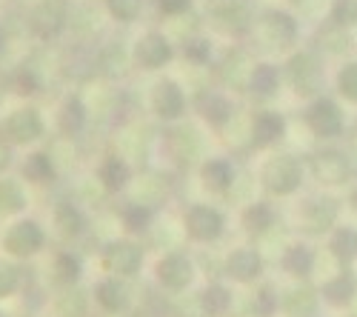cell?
Returning <instances> with one entry per match:
<instances>
[{"label": "cell", "instance_id": "obj_37", "mask_svg": "<svg viewBox=\"0 0 357 317\" xmlns=\"http://www.w3.org/2000/svg\"><path fill=\"white\" fill-rule=\"evenodd\" d=\"M103 12L121 26H135L140 23L146 12V0H103Z\"/></svg>", "mask_w": 357, "mask_h": 317}, {"label": "cell", "instance_id": "obj_21", "mask_svg": "<svg viewBox=\"0 0 357 317\" xmlns=\"http://www.w3.org/2000/svg\"><path fill=\"white\" fill-rule=\"evenodd\" d=\"M197 178H200V186L209 192V194H229L234 189V180H237V169L229 157H206L200 166H197Z\"/></svg>", "mask_w": 357, "mask_h": 317}, {"label": "cell", "instance_id": "obj_24", "mask_svg": "<svg viewBox=\"0 0 357 317\" xmlns=\"http://www.w3.org/2000/svg\"><path fill=\"white\" fill-rule=\"evenodd\" d=\"M278 297H280V311L286 317H314L317 306L323 303L320 300V289H314V286L306 283V280L291 283L289 289L280 292Z\"/></svg>", "mask_w": 357, "mask_h": 317}, {"label": "cell", "instance_id": "obj_3", "mask_svg": "<svg viewBox=\"0 0 357 317\" xmlns=\"http://www.w3.org/2000/svg\"><path fill=\"white\" fill-rule=\"evenodd\" d=\"M306 180V163H301L294 155L275 152L257 169V183L266 194L272 197H291L303 189Z\"/></svg>", "mask_w": 357, "mask_h": 317}, {"label": "cell", "instance_id": "obj_32", "mask_svg": "<svg viewBox=\"0 0 357 317\" xmlns=\"http://www.w3.org/2000/svg\"><path fill=\"white\" fill-rule=\"evenodd\" d=\"M20 178L29 183V186H49L54 178H57V163L52 157V152H29L20 163Z\"/></svg>", "mask_w": 357, "mask_h": 317}, {"label": "cell", "instance_id": "obj_47", "mask_svg": "<svg viewBox=\"0 0 357 317\" xmlns=\"http://www.w3.org/2000/svg\"><path fill=\"white\" fill-rule=\"evenodd\" d=\"M289 3H306V0H289Z\"/></svg>", "mask_w": 357, "mask_h": 317}, {"label": "cell", "instance_id": "obj_12", "mask_svg": "<svg viewBox=\"0 0 357 317\" xmlns=\"http://www.w3.org/2000/svg\"><path fill=\"white\" fill-rule=\"evenodd\" d=\"M337 223H340V203L329 194L306 197L301 209H297V226L309 238H329Z\"/></svg>", "mask_w": 357, "mask_h": 317}, {"label": "cell", "instance_id": "obj_14", "mask_svg": "<svg viewBox=\"0 0 357 317\" xmlns=\"http://www.w3.org/2000/svg\"><path fill=\"white\" fill-rule=\"evenodd\" d=\"M152 275H155V280H158V286L163 292L183 295V292H189V286L195 283L197 269H195V261L186 252H163L155 261Z\"/></svg>", "mask_w": 357, "mask_h": 317}, {"label": "cell", "instance_id": "obj_30", "mask_svg": "<svg viewBox=\"0 0 357 317\" xmlns=\"http://www.w3.org/2000/svg\"><path fill=\"white\" fill-rule=\"evenodd\" d=\"M92 303H95L92 292L80 289V283H77V286H63L54 295L52 309H54V317H89L92 314Z\"/></svg>", "mask_w": 357, "mask_h": 317}, {"label": "cell", "instance_id": "obj_9", "mask_svg": "<svg viewBox=\"0 0 357 317\" xmlns=\"http://www.w3.org/2000/svg\"><path fill=\"white\" fill-rule=\"evenodd\" d=\"M143 261H146V249L137 238H114L103 246L100 252V266H103V275H114V277H123V280H132L140 275L143 269Z\"/></svg>", "mask_w": 357, "mask_h": 317}, {"label": "cell", "instance_id": "obj_26", "mask_svg": "<svg viewBox=\"0 0 357 317\" xmlns=\"http://www.w3.org/2000/svg\"><path fill=\"white\" fill-rule=\"evenodd\" d=\"M252 66H255V57L234 46L226 52V57L220 61V69H218V77L220 83L226 86L229 92H246V83H249V75H252Z\"/></svg>", "mask_w": 357, "mask_h": 317}, {"label": "cell", "instance_id": "obj_4", "mask_svg": "<svg viewBox=\"0 0 357 317\" xmlns=\"http://www.w3.org/2000/svg\"><path fill=\"white\" fill-rule=\"evenodd\" d=\"M46 132H49V123L35 103H20L9 114H3V121H0V140L15 149L38 146L46 137Z\"/></svg>", "mask_w": 357, "mask_h": 317}, {"label": "cell", "instance_id": "obj_45", "mask_svg": "<svg viewBox=\"0 0 357 317\" xmlns=\"http://www.w3.org/2000/svg\"><path fill=\"white\" fill-rule=\"evenodd\" d=\"M6 163H9V160H6V143H3V140H0V175H3V169H6Z\"/></svg>", "mask_w": 357, "mask_h": 317}, {"label": "cell", "instance_id": "obj_13", "mask_svg": "<svg viewBox=\"0 0 357 317\" xmlns=\"http://www.w3.org/2000/svg\"><path fill=\"white\" fill-rule=\"evenodd\" d=\"M306 171L320 189H340L351 178V157L337 146H323L309 157Z\"/></svg>", "mask_w": 357, "mask_h": 317}, {"label": "cell", "instance_id": "obj_8", "mask_svg": "<svg viewBox=\"0 0 357 317\" xmlns=\"http://www.w3.org/2000/svg\"><path fill=\"white\" fill-rule=\"evenodd\" d=\"M206 20H209L215 35L229 40H246L255 29V12L246 0H215Z\"/></svg>", "mask_w": 357, "mask_h": 317}, {"label": "cell", "instance_id": "obj_43", "mask_svg": "<svg viewBox=\"0 0 357 317\" xmlns=\"http://www.w3.org/2000/svg\"><path fill=\"white\" fill-rule=\"evenodd\" d=\"M329 23L335 29H357V0H335V6L329 12Z\"/></svg>", "mask_w": 357, "mask_h": 317}, {"label": "cell", "instance_id": "obj_28", "mask_svg": "<svg viewBox=\"0 0 357 317\" xmlns=\"http://www.w3.org/2000/svg\"><path fill=\"white\" fill-rule=\"evenodd\" d=\"M29 209V183L20 175H0V217H23Z\"/></svg>", "mask_w": 357, "mask_h": 317}, {"label": "cell", "instance_id": "obj_16", "mask_svg": "<svg viewBox=\"0 0 357 317\" xmlns=\"http://www.w3.org/2000/svg\"><path fill=\"white\" fill-rule=\"evenodd\" d=\"M266 272V261L255 246H234L223 257V275L234 286H255Z\"/></svg>", "mask_w": 357, "mask_h": 317}, {"label": "cell", "instance_id": "obj_1", "mask_svg": "<svg viewBox=\"0 0 357 317\" xmlns=\"http://www.w3.org/2000/svg\"><path fill=\"white\" fill-rule=\"evenodd\" d=\"M252 40L272 54H286L297 46L301 40V20H297L289 9L272 6V9H260L255 15V29H252Z\"/></svg>", "mask_w": 357, "mask_h": 317}, {"label": "cell", "instance_id": "obj_35", "mask_svg": "<svg viewBox=\"0 0 357 317\" xmlns=\"http://www.w3.org/2000/svg\"><path fill=\"white\" fill-rule=\"evenodd\" d=\"M52 277L61 289L63 286H77L83 277V257L77 252H69V249L57 252L52 257Z\"/></svg>", "mask_w": 357, "mask_h": 317}, {"label": "cell", "instance_id": "obj_46", "mask_svg": "<svg viewBox=\"0 0 357 317\" xmlns=\"http://www.w3.org/2000/svg\"><path fill=\"white\" fill-rule=\"evenodd\" d=\"M349 203H351V209H354V212H357V189H354V192H351V197H349Z\"/></svg>", "mask_w": 357, "mask_h": 317}, {"label": "cell", "instance_id": "obj_22", "mask_svg": "<svg viewBox=\"0 0 357 317\" xmlns=\"http://www.w3.org/2000/svg\"><path fill=\"white\" fill-rule=\"evenodd\" d=\"M195 109L200 114V121L209 129H215V132H223L234 121V111H237L234 98L229 92H206V95L197 98Z\"/></svg>", "mask_w": 357, "mask_h": 317}, {"label": "cell", "instance_id": "obj_31", "mask_svg": "<svg viewBox=\"0 0 357 317\" xmlns=\"http://www.w3.org/2000/svg\"><path fill=\"white\" fill-rule=\"evenodd\" d=\"M275 223H278V209L269 200H252L249 206L241 209V229L252 238L266 235L269 229H275Z\"/></svg>", "mask_w": 357, "mask_h": 317}, {"label": "cell", "instance_id": "obj_15", "mask_svg": "<svg viewBox=\"0 0 357 317\" xmlns=\"http://www.w3.org/2000/svg\"><path fill=\"white\" fill-rule=\"evenodd\" d=\"M149 109L163 123L183 121L189 114V95L183 89V83L174 77H160L152 86V95H149Z\"/></svg>", "mask_w": 357, "mask_h": 317}, {"label": "cell", "instance_id": "obj_6", "mask_svg": "<svg viewBox=\"0 0 357 317\" xmlns=\"http://www.w3.org/2000/svg\"><path fill=\"white\" fill-rule=\"evenodd\" d=\"M69 20H72L69 0H35L26 12V29L40 43H52L61 38L69 29Z\"/></svg>", "mask_w": 357, "mask_h": 317}, {"label": "cell", "instance_id": "obj_7", "mask_svg": "<svg viewBox=\"0 0 357 317\" xmlns=\"http://www.w3.org/2000/svg\"><path fill=\"white\" fill-rule=\"evenodd\" d=\"M303 123H306L312 137H317V140H335V137L346 134V111H343V106H340V100L335 95L323 92V95L306 100Z\"/></svg>", "mask_w": 357, "mask_h": 317}, {"label": "cell", "instance_id": "obj_20", "mask_svg": "<svg viewBox=\"0 0 357 317\" xmlns=\"http://www.w3.org/2000/svg\"><path fill=\"white\" fill-rule=\"evenodd\" d=\"M89 126V106L77 92H69L61 98L54 109V129L63 137H77Z\"/></svg>", "mask_w": 357, "mask_h": 317}, {"label": "cell", "instance_id": "obj_25", "mask_svg": "<svg viewBox=\"0 0 357 317\" xmlns=\"http://www.w3.org/2000/svg\"><path fill=\"white\" fill-rule=\"evenodd\" d=\"M95 178H98V183H100V189H103L106 194H121V192L129 189L135 171H132V166H129V160H126L123 155L109 152V155H103V160L98 163Z\"/></svg>", "mask_w": 357, "mask_h": 317}, {"label": "cell", "instance_id": "obj_48", "mask_svg": "<svg viewBox=\"0 0 357 317\" xmlns=\"http://www.w3.org/2000/svg\"><path fill=\"white\" fill-rule=\"evenodd\" d=\"M0 317H9V314H6V311H0Z\"/></svg>", "mask_w": 357, "mask_h": 317}, {"label": "cell", "instance_id": "obj_5", "mask_svg": "<svg viewBox=\"0 0 357 317\" xmlns=\"http://www.w3.org/2000/svg\"><path fill=\"white\" fill-rule=\"evenodd\" d=\"M49 243V235L40 220L35 217H15L6 229L3 235H0V252H3L6 257H15V261H32V257H38Z\"/></svg>", "mask_w": 357, "mask_h": 317}, {"label": "cell", "instance_id": "obj_44", "mask_svg": "<svg viewBox=\"0 0 357 317\" xmlns=\"http://www.w3.org/2000/svg\"><path fill=\"white\" fill-rule=\"evenodd\" d=\"M155 6L163 17H183L186 12H192L195 0H155Z\"/></svg>", "mask_w": 357, "mask_h": 317}, {"label": "cell", "instance_id": "obj_41", "mask_svg": "<svg viewBox=\"0 0 357 317\" xmlns=\"http://www.w3.org/2000/svg\"><path fill=\"white\" fill-rule=\"evenodd\" d=\"M183 57L197 66V69H206L212 63V57H215V43L212 38H206V35H195V38H186L183 40Z\"/></svg>", "mask_w": 357, "mask_h": 317}, {"label": "cell", "instance_id": "obj_34", "mask_svg": "<svg viewBox=\"0 0 357 317\" xmlns=\"http://www.w3.org/2000/svg\"><path fill=\"white\" fill-rule=\"evenodd\" d=\"M326 249H329V254L343 266L357 263V226L337 223L332 229V235L326 238Z\"/></svg>", "mask_w": 357, "mask_h": 317}, {"label": "cell", "instance_id": "obj_27", "mask_svg": "<svg viewBox=\"0 0 357 317\" xmlns=\"http://www.w3.org/2000/svg\"><path fill=\"white\" fill-rule=\"evenodd\" d=\"M357 297V275L346 266L320 286V300L332 309H349Z\"/></svg>", "mask_w": 357, "mask_h": 317}, {"label": "cell", "instance_id": "obj_29", "mask_svg": "<svg viewBox=\"0 0 357 317\" xmlns=\"http://www.w3.org/2000/svg\"><path fill=\"white\" fill-rule=\"evenodd\" d=\"M314 266H317V254H314V249H312L309 243H303V240L289 243L286 252L280 254V269H283L286 275H291L294 280H309L312 272H314Z\"/></svg>", "mask_w": 357, "mask_h": 317}, {"label": "cell", "instance_id": "obj_11", "mask_svg": "<svg viewBox=\"0 0 357 317\" xmlns=\"http://www.w3.org/2000/svg\"><path fill=\"white\" fill-rule=\"evenodd\" d=\"M177 57V49L172 43V38L160 29H146V32L132 43V63L140 72H163L172 61Z\"/></svg>", "mask_w": 357, "mask_h": 317}, {"label": "cell", "instance_id": "obj_33", "mask_svg": "<svg viewBox=\"0 0 357 317\" xmlns=\"http://www.w3.org/2000/svg\"><path fill=\"white\" fill-rule=\"evenodd\" d=\"M197 306L203 311V317H229L234 309V292L229 289L226 283L212 280L197 297Z\"/></svg>", "mask_w": 357, "mask_h": 317}, {"label": "cell", "instance_id": "obj_18", "mask_svg": "<svg viewBox=\"0 0 357 317\" xmlns=\"http://www.w3.org/2000/svg\"><path fill=\"white\" fill-rule=\"evenodd\" d=\"M92 297L98 303V309L109 317H123L132 309V292H129V283L123 277H114V275H103L95 286H92Z\"/></svg>", "mask_w": 357, "mask_h": 317}, {"label": "cell", "instance_id": "obj_10", "mask_svg": "<svg viewBox=\"0 0 357 317\" xmlns=\"http://www.w3.org/2000/svg\"><path fill=\"white\" fill-rule=\"evenodd\" d=\"M229 229L226 215L212 203H192L183 212V235L197 246H212L223 240Z\"/></svg>", "mask_w": 357, "mask_h": 317}, {"label": "cell", "instance_id": "obj_19", "mask_svg": "<svg viewBox=\"0 0 357 317\" xmlns=\"http://www.w3.org/2000/svg\"><path fill=\"white\" fill-rule=\"evenodd\" d=\"M283 66L275 61H255L249 83H246V95L255 98L257 103H269L280 95L283 89Z\"/></svg>", "mask_w": 357, "mask_h": 317}, {"label": "cell", "instance_id": "obj_39", "mask_svg": "<svg viewBox=\"0 0 357 317\" xmlns=\"http://www.w3.org/2000/svg\"><path fill=\"white\" fill-rule=\"evenodd\" d=\"M98 63L103 69V75L109 77H123L126 75V66L132 63V49H121V43H109L100 49V57H98Z\"/></svg>", "mask_w": 357, "mask_h": 317}, {"label": "cell", "instance_id": "obj_23", "mask_svg": "<svg viewBox=\"0 0 357 317\" xmlns=\"http://www.w3.org/2000/svg\"><path fill=\"white\" fill-rule=\"evenodd\" d=\"M52 226L63 240H80L89 232L92 220H89L86 209L77 206L75 200H61V203H54V209H52Z\"/></svg>", "mask_w": 357, "mask_h": 317}, {"label": "cell", "instance_id": "obj_2", "mask_svg": "<svg viewBox=\"0 0 357 317\" xmlns=\"http://www.w3.org/2000/svg\"><path fill=\"white\" fill-rule=\"evenodd\" d=\"M283 77L291 86V92L297 98H317L326 92V61L323 54L312 46L291 49L286 63H283Z\"/></svg>", "mask_w": 357, "mask_h": 317}, {"label": "cell", "instance_id": "obj_40", "mask_svg": "<svg viewBox=\"0 0 357 317\" xmlns=\"http://www.w3.org/2000/svg\"><path fill=\"white\" fill-rule=\"evenodd\" d=\"M335 92L346 103L357 106V57H351V61H343L337 66V72H335Z\"/></svg>", "mask_w": 357, "mask_h": 317}, {"label": "cell", "instance_id": "obj_17", "mask_svg": "<svg viewBox=\"0 0 357 317\" xmlns=\"http://www.w3.org/2000/svg\"><path fill=\"white\" fill-rule=\"evenodd\" d=\"M289 132V121L280 109H257L252 114V129H249V137H252V146L260 149V152H269L275 149L278 143H283Z\"/></svg>", "mask_w": 357, "mask_h": 317}, {"label": "cell", "instance_id": "obj_36", "mask_svg": "<svg viewBox=\"0 0 357 317\" xmlns=\"http://www.w3.org/2000/svg\"><path fill=\"white\" fill-rule=\"evenodd\" d=\"M155 220V209L149 203H129L121 209V226L126 229L129 238H137V235H146L149 226Z\"/></svg>", "mask_w": 357, "mask_h": 317}, {"label": "cell", "instance_id": "obj_42", "mask_svg": "<svg viewBox=\"0 0 357 317\" xmlns=\"http://www.w3.org/2000/svg\"><path fill=\"white\" fill-rule=\"evenodd\" d=\"M15 89H17V95H23V98H35V95H40V92H43L40 69L32 66V63L17 66V72H15Z\"/></svg>", "mask_w": 357, "mask_h": 317}, {"label": "cell", "instance_id": "obj_38", "mask_svg": "<svg viewBox=\"0 0 357 317\" xmlns=\"http://www.w3.org/2000/svg\"><path fill=\"white\" fill-rule=\"evenodd\" d=\"M20 289H23L20 261H15V257H6L3 252H0V300L15 297Z\"/></svg>", "mask_w": 357, "mask_h": 317}]
</instances>
